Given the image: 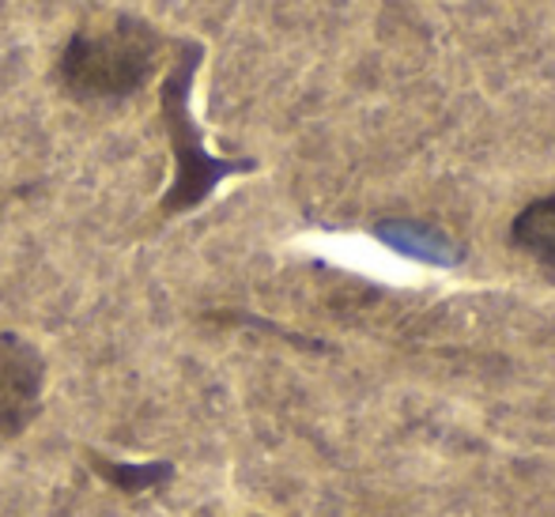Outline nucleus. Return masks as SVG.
Returning a JSON list of instances; mask_svg holds the SVG:
<instances>
[{"label": "nucleus", "instance_id": "7ed1b4c3", "mask_svg": "<svg viewBox=\"0 0 555 517\" xmlns=\"http://www.w3.org/2000/svg\"><path fill=\"white\" fill-rule=\"evenodd\" d=\"M42 386L38 351L15 336H0V435H12L30 419Z\"/></svg>", "mask_w": 555, "mask_h": 517}, {"label": "nucleus", "instance_id": "20e7f679", "mask_svg": "<svg viewBox=\"0 0 555 517\" xmlns=\"http://www.w3.org/2000/svg\"><path fill=\"white\" fill-rule=\"evenodd\" d=\"M374 234L401 257H416V261L435 264V269H453L461 261V246L439 227L412 223V219H382Z\"/></svg>", "mask_w": 555, "mask_h": 517}, {"label": "nucleus", "instance_id": "39448f33", "mask_svg": "<svg viewBox=\"0 0 555 517\" xmlns=\"http://www.w3.org/2000/svg\"><path fill=\"white\" fill-rule=\"evenodd\" d=\"M511 242L526 257H533L537 264L555 272V193L529 201V205L514 216Z\"/></svg>", "mask_w": 555, "mask_h": 517}, {"label": "nucleus", "instance_id": "f03ea898", "mask_svg": "<svg viewBox=\"0 0 555 517\" xmlns=\"http://www.w3.org/2000/svg\"><path fill=\"white\" fill-rule=\"evenodd\" d=\"M201 65V50L190 46V53H178V65L170 73L167 88H163V106H167V121H170V132H175V147H178V190L170 193L175 208H190L193 201H201V182L197 178L205 175L208 185H216L223 175L231 170H246L249 163H220L201 147L197 140V129L190 121V80H193V68Z\"/></svg>", "mask_w": 555, "mask_h": 517}, {"label": "nucleus", "instance_id": "f257e3e1", "mask_svg": "<svg viewBox=\"0 0 555 517\" xmlns=\"http://www.w3.org/2000/svg\"><path fill=\"white\" fill-rule=\"evenodd\" d=\"M163 38L137 15H117L106 27H80L61 50V88L76 103H121L137 95L159 68Z\"/></svg>", "mask_w": 555, "mask_h": 517}]
</instances>
